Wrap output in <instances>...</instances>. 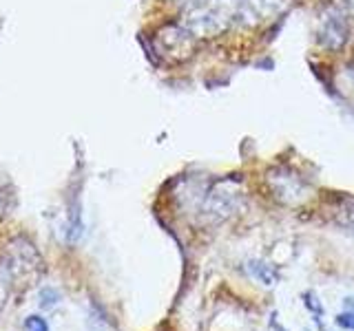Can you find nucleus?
I'll return each mask as SVG.
<instances>
[{
	"mask_svg": "<svg viewBox=\"0 0 354 331\" xmlns=\"http://www.w3.org/2000/svg\"><path fill=\"white\" fill-rule=\"evenodd\" d=\"M184 22L197 38L221 36L237 16H241V0H208L191 11H186Z\"/></svg>",
	"mask_w": 354,
	"mask_h": 331,
	"instance_id": "1",
	"label": "nucleus"
},
{
	"mask_svg": "<svg viewBox=\"0 0 354 331\" xmlns=\"http://www.w3.org/2000/svg\"><path fill=\"white\" fill-rule=\"evenodd\" d=\"M243 188L239 179H221L197 199V214L202 223H221L243 205Z\"/></svg>",
	"mask_w": 354,
	"mask_h": 331,
	"instance_id": "2",
	"label": "nucleus"
},
{
	"mask_svg": "<svg viewBox=\"0 0 354 331\" xmlns=\"http://www.w3.org/2000/svg\"><path fill=\"white\" fill-rule=\"evenodd\" d=\"M9 272L11 285H31L42 272V261L38 250L31 245L27 239H16L9 243L7 259L3 261Z\"/></svg>",
	"mask_w": 354,
	"mask_h": 331,
	"instance_id": "3",
	"label": "nucleus"
},
{
	"mask_svg": "<svg viewBox=\"0 0 354 331\" xmlns=\"http://www.w3.org/2000/svg\"><path fill=\"white\" fill-rule=\"evenodd\" d=\"M197 40L186 25H166L155 36V51L169 62H184L195 53Z\"/></svg>",
	"mask_w": 354,
	"mask_h": 331,
	"instance_id": "4",
	"label": "nucleus"
},
{
	"mask_svg": "<svg viewBox=\"0 0 354 331\" xmlns=\"http://www.w3.org/2000/svg\"><path fill=\"white\" fill-rule=\"evenodd\" d=\"M268 185L272 197L286 205H297L310 197L308 181L290 168H274L272 172H268Z\"/></svg>",
	"mask_w": 354,
	"mask_h": 331,
	"instance_id": "5",
	"label": "nucleus"
},
{
	"mask_svg": "<svg viewBox=\"0 0 354 331\" xmlns=\"http://www.w3.org/2000/svg\"><path fill=\"white\" fill-rule=\"evenodd\" d=\"M317 36H319L321 47H326L330 51L341 49L343 44L348 42V36H350V27H348L346 14H343L339 7H328L324 11V16L319 18Z\"/></svg>",
	"mask_w": 354,
	"mask_h": 331,
	"instance_id": "6",
	"label": "nucleus"
},
{
	"mask_svg": "<svg viewBox=\"0 0 354 331\" xmlns=\"http://www.w3.org/2000/svg\"><path fill=\"white\" fill-rule=\"evenodd\" d=\"M286 7V0H241V16L248 20H268Z\"/></svg>",
	"mask_w": 354,
	"mask_h": 331,
	"instance_id": "7",
	"label": "nucleus"
},
{
	"mask_svg": "<svg viewBox=\"0 0 354 331\" xmlns=\"http://www.w3.org/2000/svg\"><path fill=\"white\" fill-rule=\"evenodd\" d=\"M246 270H248V274L252 276L254 281H259L266 287H270V285H274L277 281H279V272H277L272 265L263 263V261H248Z\"/></svg>",
	"mask_w": 354,
	"mask_h": 331,
	"instance_id": "8",
	"label": "nucleus"
},
{
	"mask_svg": "<svg viewBox=\"0 0 354 331\" xmlns=\"http://www.w3.org/2000/svg\"><path fill=\"white\" fill-rule=\"evenodd\" d=\"M335 325H339L341 329L354 331V296H348L346 301H343V312L337 314Z\"/></svg>",
	"mask_w": 354,
	"mask_h": 331,
	"instance_id": "9",
	"label": "nucleus"
},
{
	"mask_svg": "<svg viewBox=\"0 0 354 331\" xmlns=\"http://www.w3.org/2000/svg\"><path fill=\"white\" fill-rule=\"evenodd\" d=\"M22 331H49V323L38 314H31L22 323Z\"/></svg>",
	"mask_w": 354,
	"mask_h": 331,
	"instance_id": "10",
	"label": "nucleus"
},
{
	"mask_svg": "<svg viewBox=\"0 0 354 331\" xmlns=\"http://www.w3.org/2000/svg\"><path fill=\"white\" fill-rule=\"evenodd\" d=\"M9 287H11L9 272H7V268H5V263H0V307L5 305V298H7Z\"/></svg>",
	"mask_w": 354,
	"mask_h": 331,
	"instance_id": "11",
	"label": "nucleus"
},
{
	"mask_svg": "<svg viewBox=\"0 0 354 331\" xmlns=\"http://www.w3.org/2000/svg\"><path fill=\"white\" fill-rule=\"evenodd\" d=\"M171 3L180 7L182 14H186V11H191V9H195L199 5H204V3H208V0H171Z\"/></svg>",
	"mask_w": 354,
	"mask_h": 331,
	"instance_id": "12",
	"label": "nucleus"
},
{
	"mask_svg": "<svg viewBox=\"0 0 354 331\" xmlns=\"http://www.w3.org/2000/svg\"><path fill=\"white\" fill-rule=\"evenodd\" d=\"M348 7H350V11L354 14V0H348Z\"/></svg>",
	"mask_w": 354,
	"mask_h": 331,
	"instance_id": "13",
	"label": "nucleus"
}]
</instances>
